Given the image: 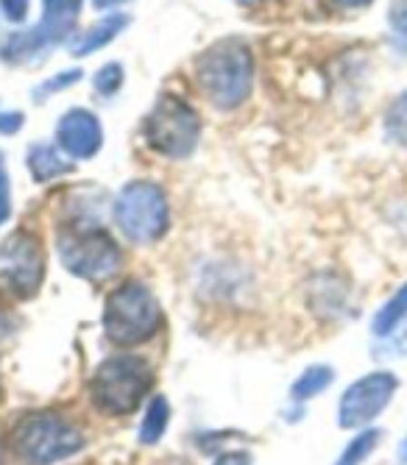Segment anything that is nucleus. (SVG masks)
Instances as JSON below:
<instances>
[{"label":"nucleus","mask_w":407,"mask_h":465,"mask_svg":"<svg viewBox=\"0 0 407 465\" xmlns=\"http://www.w3.org/2000/svg\"><path fill=\"white\" fill-rule=\"evenodd\" d=\"M195 81L201 93L218 109H234L252 93L254 62L252 51L243 42L226 39L210 51H204L195 64Z\"/></svg>","instance_id":"obj_1"},{"label":"nucleus","mask_w":407,"mask_h":465,"mask_svg":"<svg viewBox=\"0 0 407 465\" xmlns=\"http://www.w3.org/2000/svg\"><path fill=\"white\" fill-rule=\"evenodd\" d=\"M84 446V435L59 412H31L12 432V449L25 465H54Z\"/></svg>","instance_id":"obj_2"},{"label":"nucleus","mask_w":407,"mask_h":465,"mask_svg":"<svg viewBox=\"0 0 407 465\" xmlns=\"http://www.w3.org/2000/svg\"><path fill=\"white\" fill-rule=\"evenodd\" d=\"M151 382H154V371L143 357H132V354L109 357L98 365L93 376L90 399L106 415H129L145 399Z\"/></svg>","instance_id":"obj_3"},{"label":"nucleus","mask_w":407,"mask_h":465,"mask_svg":"<svg viewBox=\"0 0 407 465\" xmlns=\"http://www.w3.org/2000/svg\"><path fill=\"white\" fill-rule=\"evenodd\" d=\"M159 329V304L140 282L120 284L104 307V331L117 346L145 343Z\"/></svg>","instance_id":"obj_4"},{"label":"nucleus","mask_w":407,"mask_h":465,"mask_svg":"<svg viewBox=\"0 0 407 465\" xmlns=\"http://www.w3.org/2000/svg\"><path fill=\"white\" fill-rule=\"evenodd\" d=\"M114 221L129 240L154 242L168 232L171 223L168 198L154 182H132L114 201Z\"/></svg>","instance_id":"obj_5"},{"label":"nucleus","mask_w":407,"mask_h":465,"mask_svg":"<svg viewBox=\"0 0 407 465\" xmlns=\"http://www.w3.org/2000/svg\"><path fill=\"white\" fill-rule=\"evenodd\" d=\"M145 143L168 159H184L198 145L201 120L195 109L179 95H162L145 117Z\"/></svg>","instance_id":"obj_6"},{"label":"nucleus","mask_w":407,"mask_h":465,"mask_svg":"<svg viewBox=\"0 0 407 465\" xmlns=\"http://www.w3.org/2000/svg\"><path fill=\"white\" fill-rule=\"evenodd\" d=\"M59 257L70 273L90 282L114 276L120 271V262H124L117 242L109 237V232L98 226L67 229L59 237Z\"/></svg>","instance_id":"obj_7"},{"label":"nucleus","mask_w":407,"mask_h":465,"mask_svg":"<svg viewBox=\"0 0 407 465\" xmlns=\"http://www.w3.org/2000/svg\"><path fill=\"white\" fill-rule=\"evenodd\" d=\"M45 279V251L36 234L15 232L0 245V290L15 299H31Z\"/></svg>","instance_id":"obj_8"},{"label":"nucleus","mask_w":407,"mask_h":465,"mask_svg":"<svg viewBox=\"0 0 407 465\" xmlns=\"http://www.w3.org/2000/svg\"><path fill=\"white\" fill-rule=\"evenodd\" d=\"M396 388H399V379L391 371H374L369 376H360L341 396V404H338L341 430L369 427L380 412H385Z\"/></svg>","instance_id":"obj_9"},{"label":"nucleus","mask_w":407,"mask_h":465,"mask_svg":"<svg viewBox=\"0 0 407 465\" xmlns=\"http://www.w3.org/2000/svg\"><path fill=\"white\" fill-rule=\"evenodd\" d=\"M56 140L67 156L90 159L98 153L104 143V132H101L98 117L90 109H70L56 125Z\"/></svg>","instance_id":"obj_10"},{"label":"nucleus","mask_w":407,"mask_h":465,"mask_svg":"<svg viewBox=\"0 0 407 465\" xmlns=\"http://www.w3.org/2000/svg\"><path fill=\"white\" fill-rule=\"evenodd\" d=\"M81 12V0H43V20H39V34L45 42H62Z\"/></svg>","instance_id":"obj_11"},{"label":"nucleus","mask_w":407,"mask_h":465,"mask_svg":"<svg viewBox=\"0 0 407 465\" xmlns=\"http://www.w3.org/2000/svg\"><path fill=\"white\" fill-rule=\"evenodd\" d=\"M129 23L126 15H112L95 25H90L84 34H81L75 42H73V54L75 56H87V54H95L98 48H104L106 42H112L120 31H124V25Z\"/></svg>","instance_id":"obj_12"},{"label":"nucleus","mask_w":407,"mask_h":465,"mask_svg":"<svg viewBox=\"0 0 407 465\" xmlns=\"http://www.w3.org/2000/svg\"><path fill=\"white\" fill-rule=\"evenodd\" d=\"M404 318H407V282H404V284L391 295V299L377 310L372 329H374L377 337H388L391 331H396V329L402 326Z\"/></svg>","instance_id":"obj_13"},{"label":"nucleus","mask_w":407,"mask_h":465,"mask_svg":"<svg viewBox=\"0 0 407 465\" xmlns=\"http://www.w3.org/2000/svg\"><path fill=\"white\" fill-rule=\"evenodd\" d=\"M28 167L36 182H51V179L67 173V162L51 145H43V143H36L28 151Z\"/></svg>","instance_id":"obj_14"},{"label":"nucleus","mask_w":407,"mask_h":465,"mask_svg":"<svg viewBox=\"0 0 407 465\" xmlns=\"http://www.w3.org/2000/svg\"><path fill=\"white\" fill-rule=\"evenodd\" d=\"M333 379H335V371L330 365H310L296 382L291 388L293 399L299 401H307V399H315L318 393H323L330 385H333Z\"/></svg>","instance_id":"obj_15"},{"label":"nucleus","mask_w":407,"mask_h":465,"mask_svg":"<svg viewBox=\"0 0 407 465\" xmlns=\"http://www.w3.org/2000/svg\"><path fill=\"white\" fill-rule=\"evenodd\" d=\"M168 420H171V407H168L165 399L156 396L151 401L145 418H143V424H140V443H145V446L159 443V438L165 435V430H168Z\"/></svg>","instance_id":"obj_16"},{"label":"nucleus","mask_w":407,"mask_h":465,"mask_svg":"<svg viewBox=\"0 0 407 465\" xmlns=\"http://www.w3.org/2000/svg\"><path fill=\"white\" fill-rule=\"evenodd\" d=\"M380 440H382V432H380V430H362V432L343 449V454L338 457L335 465H362L365 460H369V457L374 454V449L380 446Z\"/></svg>","instance_id":"obj_17"},{"label":"nucleus","mask_w":407,"mask_h":465,"mask_svg":"<svg viewBox=\"0 0 407 465\" xmlns=\"http://www.w3.org/2000/svg\"><path fill=\"white\" fill-rule=\"evenodd\" d=\"M385 137L393 145L407 148V93H402L385 112Z\"/></svg>","instance_id":"obj_18"},{"label":"nucleus","mask_w":407,"mask_h":465,"mask_svg":"<svg viewBox=\"0 0 407 465\" xmlns=\"http://www.w3.org/2000/svg\"><path fill=\"white\" fill-rule=\"evenodd\" d=\"M45 45V39L39 31H31V34H12L6 42H4V48H0V54H4L6 62H23L28 59L31 54H36L39 48Z\"/></svg>","instance_id":"obj_19"},{"label":"nucleus","mask_w":407,"mask_h":465,"mask_svg":"<svg viewBox=\"0 0 407 465\" xmlns=\"http://www.w3.org/2000/svg\"><path fill=\"white\" fill-rule=\"evenodd\" d=\"M388 25L396 39V45L407 51V0H391L388 9Z\"/></svg>","instance_id":"obj_20"},{"label":"nucleus","mask_w":407,"mask_h":465,"mask_svg":"<svg viewBox=\"0 0 407 465\" xmlns=\"http://www.w3.org/2000/svg\"><path fill=\"white\" fill-rule=\"evenodd\" d=\"M93 84H95V90H98L101 95H114V93L120 90V84H124V67H120L117 62L104 64V67L95 73Z\"/></svg>","instance_id":"obj_21"},{"label":"nucleus","mask_w":407,"mask_h":465,"mask_svg":"<svg viewBox=\"0 0 407 465\" xmlns=\"http://www.w3.org/2000/svg\"><path fill=\"white\" fill-rule=\"evenodd\" d=\"M78 78H81V73H78V70L59 73V75H54L48 84H43V87L36 90V98H43V95H54L56 90H62V87H70V84H75Z\"/></svg>","instance_id":"obj_22"},{"label":"nucleus","mask_w":407,"mask_h":465,"mask_svg":"<svg viewBox=\"0 0 407 465\" xmlns=\"http://www.w3.org/2000/svg\"><path fill=\"white\" fill-rule=\"evenodd\" d=\"M12 215V195H9V176L4 171V162H0V226H4Z\"/></svg>","instance_id":"obj_23"},{"label":"nucleus","mask_w":407,"mask_h":465,"mask_svg":"<svg viewBox=\"0 0 407 465\" xmlns=\"http://www.w3.org/2000/svg\"><path fill=\"white\" fill-rule=\"evenodd\" d=\"M0 9L12 23H23L28 17V0H0Z\"/></svg>","instance_id":"obj_24"},{"label":"nucleus","mask_w":407,"mask_h":465,"mask_svg":"<svg viewBox=\"0 0 407 465\" xmlns=\"http://www.w3.org/2000/svg\"><path fill=\"white\" fill-rule=\"evenodd\" d=\"M23 112H0V134H15L23 129Z\"/></svg>","instance_id":"obj_25"},{"label":"nucleus","mask_w":407,"mask_h":465,"mask_svg":"<svg viewBox=\"0 0 407 465\" xmlns=\"http://www.w3.org/2000/svg\"><path fill=\"white\" fill-rule=\"evenodd\" d=\"M327 6L333 9H341V12H349V9H362V6H369L372 0H323Z\"/></svg>","instance_id":"obj_26"},{"label":"nucleus","mask_w":407,"mask_h":465,"mask_svg":"<svg viewBox=\"0 0 407 465\" xmlns=\"http://www.w3.org/2000/svg\"><path fill=\"white\" fill-rule=\"evenodd\" d=\"M215 465H249V457H246V454H240V451H232V454L218 457Z\"/></svg>","instance_id":"obj_27"},{"label":"nucleus","mask_w":407,"mask_h":465,"mask_svg":"<svg viewBox=\"0 0 407 465\" xmlns=\"http://www.w3.org/2000/svg\"><path fill=\"white\" fill-rule=\"evenodd\" d=\"M120 4H126V0H93V6L95 9H114Z\"/></svg>","instance_id":"obj_28"},{"label":"nucleus","mask_w":407,"mask_h":465,"mask_svg":"<svg viewBox=\"0 0 407 465\" xmlns=\"http://www.w3.org/2000/svg\"><path fill=\"white\" fill-rule=\"evenodd\" d=\"M399 460L402 462H407V438L402 440V446H399Z\"/></svg>","instance_id":"obj_29"},{"label":"nucleus","mask_w":407,"mask_h":465,"mask_svg":"<svg viewBox=\"0 0 407 465\" xmlns=\"http://www.w3.org/2000/svg\"><path fill=\"white\" fill-rule=\"evenodd\" d=\"M237 4H243V6H257V4H263V0H237Z\"/></svg>","instance_id":"obj_30"}]
</instances>
